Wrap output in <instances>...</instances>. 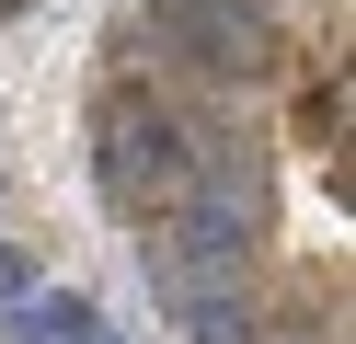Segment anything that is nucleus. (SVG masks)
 I'll use <instances>...</instances> for the list:
<instances>
[{
	"label": "nucleus",
	"instance_id": "obj_5",
	"mask_svg": "<svg viewBox=\"0 0 356 344\" xmlns=\"http://www.w3.org/2000/svg\"><path fill=\"white\" fill-rule=\"evenodd\" d=\"M35 287V252H12V241H0V298H24Z\"/></svg>",
	"mask_w": 356,
	"mask_h": 344
},
{
	"label": "nucleus",
	"instance_id": "obj_1",
	"mask_svg": "<svg viewBox=\"0 0 356 344\" xmlns=\"http://www.w3.org/2000/svg\"><path fill=\"white\" fill-rule=\"evenodd\" d=\"M195 161H207V138H195L172 104L104 92V115H92V172H104V206H115V218H149V229H161L172 206H184Z\"/></svg>",
	"mask_w": 356,
	"mask_h": 344
},
{
	"label": "nucleus",
	"instance_id": "obj_3",
	"mask_svg": "<svg viewBox=\"0 0 356 344\" xmlns=\"http://www.w3.org/2000/svg\"><path fill=\"white\" fill-rule=\"evenodd\" d=\"M12 333H24V344H81V333H92V298H70V287H24V298H12Z\"/></svg>",
	"mask_w": 356,
	"mask_h": 344
},
{
	"label": "nucleus",
	"instance_id": "obj_6",
	"mask_svg": "<svg viewBox=\"0 0 356 344\" xmlns=\"http://www.w3.org/2000/svg\"><path fill=\"white\" fill-rule=\"evenodd\" d=\"M0 12H12V0H0Z\"/></svg>",
	"mask_w": 356,
	"mask_h": 344
},
{
	"label": "nucleus",
	"instance_id": "obj_4",
	"mask_svg": "<svg viewBox=\"0 0 356 344\" xmlns=\"http://www.w3.org/2000/svg\"><path fill=\"white\" fill-rule=\"evenodd\" d=\"M299 126H310V138L333 149V138H345V81H333V92H310V115H299Z\"/></svg>",
	"mask_w": 356,
	"mask_h": 344
},
{
	"label": "nucleus",
	"instance_id": "obj_2",
	"mask_svg": "<svg viewBox=\"0 0 356 344\" xmlns=\"http://www.w3.org/2000/svg\"><path fill=\"white\" fill-rule=\"evenodd\" d=\"M149 35L184 69H207V81H264V69H276V23H264L253 0H161Z\"/></svg>",
	"mask_w": 356,
	"mask_h": 344
}]
</instances>
